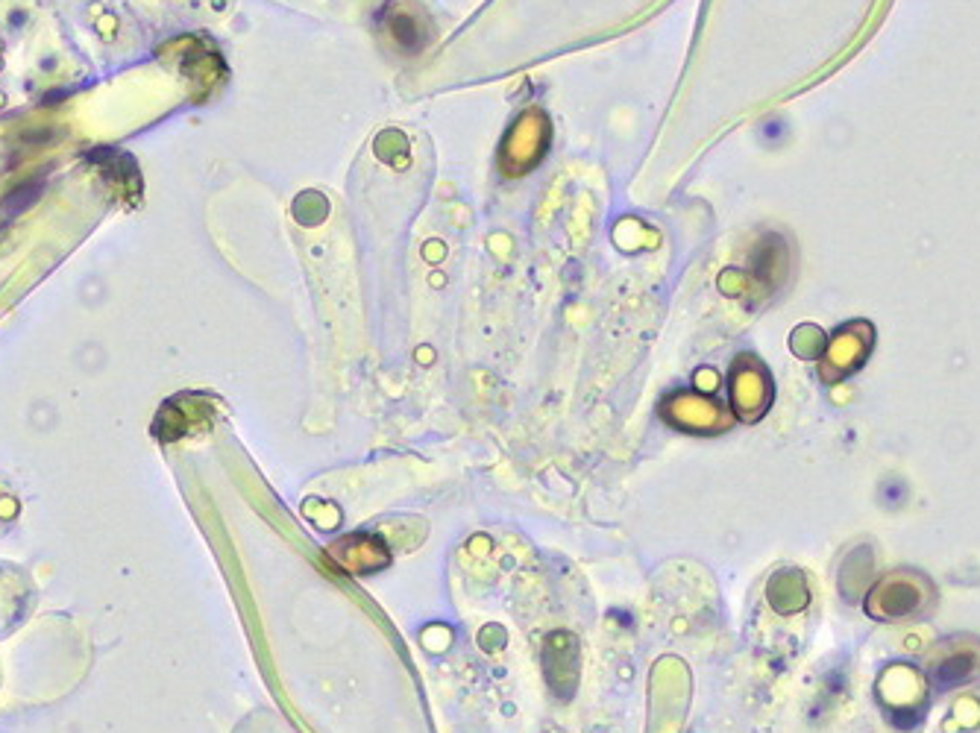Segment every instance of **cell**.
I'll list each match as a JSON object with an SVG mask.
<instances>
[{"label":"cell","mask_w":980,"mask_h":733,"mask_svg":"<svg viewBox=\"0 0 980 733\" xmlns=\"http://www.w3.org/2000/svg\"><path fill=\"white\" fill-rule=\"evenodd\" d=\"M543 150H546V121L540 112H529L508 132L502 147V165L514 173L529 171L543 156Z\"/></svg>","instance_id":"6da1fadb"},{"label":"cell","mask_w":980,"mask_h":733,"mask_svg":"<svg viewBox=\"0 0 980 733\" xmlns=\"http://www.w3.org/2000/svg\"><path fill=\"white\" fill-rule=\"evenodd\" d=\"M391 12H394V18L388 21V27L394 33V42L400 44L402 50H423L429 42V36H426L429 21H420L414 6H391Z\"/></svg>","instance_id":"7a4b0ae2"},{"label":"cell","mask_w":980,"mask_h":733,"mask_svg":"<svg viewBox=\"0 0 980 733\" xmlns=\"http://www.w3.org/2000/svg\"><path fill=\"white\" fill-rule=\"evenodd\" d=\"M972 675V663L969 660H945V663H939L934 669V684L939 687V690H951V687H957V684H963L966 678Z\"/></svg>","instance_id":"3957f363"}]
</instances>
